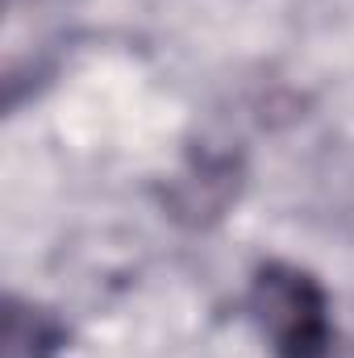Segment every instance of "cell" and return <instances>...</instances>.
<instances>
[{
	"mask_svg": "<svg viewBox=\"0 0 354 358\" xmlns=\"http://www.w3.org/2000/svg\"><path fill=\"white\" fill-rule=\"evenodd\" d=\"M246 308L275 358H330L334 350L330 296L313 271L283 259L259 263L250 275Z\"/></svg>",
	"mask_w": 354,
	"mask_h": 358,
	"instance_id": "obj_1",
	"label": "cell"
},
{
	"mask_svg": "<svg viewBox=\"0 0 354 358\" xmlns=\"http://www.w3.org/2000/svg\"><path fill=\"white\" fill-rule=\"evenodd\" d=\"M242 192V163L234 155H196L167 192V208L183 225H208L225 217V208Z\"/></svg>",
	"mask_w": 354,
	"mask_h": 358,
	"instance_id": "obj_2",
	"label": "cell"
},
{
	"mask_svg": "<svg viewBox=\"0 0 354 358\" xmlns=\"http://www.w3.org/2000/svg\"><path fill=\"white\" fill-rule=\"evenodd\" d=\"M67 346V325L25 300H8V358H59Z\"/></svg>",
	"mask_w": 354,
	"mask_h": 358,
	"instance_id": "obj_3",
	"label": "cell"
}]
</instances>
